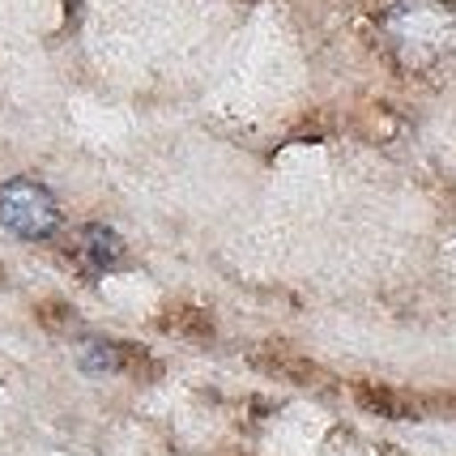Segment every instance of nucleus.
<instances>
[{"label": "nucleus", "instance_id": "nucleus-1", "mask_svg": "<svg viewBox=\"0 0 456 456\" xmlns=\"http://www.w3.org/2000/svg\"><path fill=\"white\" fill-rule=\"evenodd\" d=\"M0 226L18 239H47L60 226V205L52 188H43L35 179L0 183Z\"/></svg>", "mask_w": 456, "mask_h": 456}, {"label": "nucleus", "instance_id": "nucleus-2", "mask_svg": "<svg viewBox=\"0 0 456 456\" xmlns=\"http://www.w3.org/2000/svg\"><path fill=\"white\" fill-rule=\"evenodd\" d=\"M81 256L90 260L94 269H111V265H119L124 260V239L111 231V226H86L81 231Z\"/></svg>", "mask_w": 456, "mask_h": 456}, {"label": "nucleus", "instance_id": "nucleus-3", "mask_svg": "<svg viewBox=\"0 0 456 456\" xmlns=\"http://www.w3.org/2000/svg\"><path fill=\"white\" fill-rule=\"evenodd\" d=\"M81 367H86L90 376L119 371V350H116V346H107V341H90V346L81 350Z\"/></svg>", "mask_w": 456, "mask_h": 456}]
</instances>
